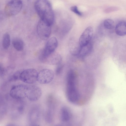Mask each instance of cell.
Here are the masks:
<instances>
[{
  "label": "cell",
  "mask_w": 126,
  "mask_h": 126,
  "mask_svg": "<svg viewBox=\"0 0 126 126\" xmlns=\"http://www.w3.org/2000/svg\"><path fill=\"white\" fill-rule=\"evenodd\" d=\"M42 94V90L38 86L31 85L28 86L26 97L30 100L35 101L38 100Z\"/></svg>",
  "instance_id": "obj_9"
},
{
  "label": "cell",
  "mask_w": 126,
  "mask_h": 126,
  "mask_svg": "<svg viewBox=\"0 0 126 126\" xmlns=\"http://www.w3.org/2000/svg\"><path fill=\"white\" fill-rule=\"evenodd\" d=\"M10 43V38L9 35L8 33L4 34L3 37L2 45L3 48L7 49L9 47Z\"/></svg>",
  "instance_id": "obj_19"
},
{
  "label": "cell",
  "mask_w": 126,
  "mask_h": 126,
  "mask_svg": "<svg viewBox=\"0 0 126 126\" xmlns=\"http://www.w3.org/2000/svg\"><path fill=\"white\" fill-rule=\"evenodd\" d=\"M51 26L41 19L39 21L37 27V31L41 39L45 40L48 38L51 32Z\"/></svg>",
  "instance_id": "obj_5"
},
{
  "label": "cell",
  "mask_w": 126,
  "mask_h": 126,
  "mask_svg": "<svg viewBox=\"0 0 126 126\" xmlns=\"http://www.w3.org/2000/svg\"><path fill=\"white\" fill-rule=\"evenodd\" d=\"M4 17V15L3 13L0 10V22L3 19Z\"/></svg>",
  "instance_id": "obj_26"
},
{
  "label": "cell",
  "mask_w": 126,
  "mask_h": 126,
  "mask_svg": "<svg viewBox=\"0 0 126 126\" xmlns=\"http://www.w3.org/2000/svg\"><path fill=\"white\" fill-rule=\"evenodd\" d=\"M4 72V70L3 68L0 66V77L3 75Z\"/></svg>",
  "instance_id": "obj_25"
},
{
  "label": "cell",
  "mask_w": 126,
  "mask_h": 126,
  "mask_svg": "<svg viewBox=\"0 0 126 126\" xmlns=\"http://www.w3.org/2000/svg\"><path fill=\"white\" fill-rule=\"evenodd\" d=\"M93 48V44L91 43L90 42L85 45L80 47L77 56L79 58L84 57L91 53Z\"/></svg>",
  "instance_id": "obj_14"
},
{
  "label": "cell",
  "mask_w": 126,
  "mask_h": 126,
  "mask_svg": "<svg viewBox=\"0 0 126 126\" xmlns=\"http://www.w3.org/2000/svg\"><path fill=\"white\" fill-rule=\"evenodd\" d=\"M118 10V8L116 7L111 6L107 8L104 11L106 13H109L112 12L116 11Z\"/></svg>",
  "instance_id": "obj_24"
},
{
  "label": "cell",
  "mask_w": 126,
  "mask_h": 126,
  "mask_svg": "<svg viewBox=\"0 0 126 126\" xmlns=\"http://www.w3.org/2000/svg\"><path fill=\"white\" fill-rule=\"evenodd\" d=\"M40 116V110L37 107H34L30 110L28 114L29 121L32 124H35L39 120Z\"/></svg>",
  "instance_id": "obj_13"
},
{
  "label": "cell",
  "mask_w": 126,
  "mask_h": 126,
  "mask_svg": "<svg viewBox=\"0 0 126 126\" xmlns=\"http://www.w3.org/2000/svg\"><path fill=\"white\" fill-rule=\"evenodd\" d=\"M62 58L58 53H54L46 58L41 60L42 63L50 65H57L61 63Z\"/></svg>",
  "instance_id": "obj_11"
},
{
  "label": "cell",
  "mask_w": 126,
  "mask_h": 126,
  "mask_svg": "<svg viewBox=\"0 0 126 126\" xmlns=\"http://www.w3.org/2000/svg\"><path fill=\"white\" fill-rule=\"evenodd\" d=\"M58 45V41L55 37H52L49 39L40 56V60L46 58L54 53Z\"/></svg>",
  "instance_id": "obj_6"
},
{
  "label": "cell",
  "mask_w": 126,
  "mask_h": 126,
  "mask_svg": "<svg viewBox=\"0 0 126 126\" xmlns=\"http://www.w3.org/2000/svg\"><path fill=\"white\" fill-rule=\"evenodd\" d=\"M54 75V72L52 70L43 69L38 73L37 81L41 84L49 83L53 80Z\"/></svg>",
  "instance_id": "obj_8"
},
{
  "label": "cell",
  "mask_w": 126,
  "mask_h": 126,
  "mask_svg": "<svg viewBox=\"0 0 126 126\" xmlns=\"http://www.w3.org/2000/svg\"><path fill=\"white\" fill-rule=\"evenodd\" d=\"M6 126H18L17 125L13 123H10L7 124Z\"/></svg>",
  "instance_id": "obj_27"
},
{
  "label": "cell",
  "mask_w": 126,
  "mask_h": 126,
  "mask_svg": "<svg viewBox=\"0 0 126 126\" xmlns=\"http://www.w3.org/2000/svg\"><path fill=\"white\" fill-rule=\"evenodd\" d=\"M126 23L124 21L119 22L116 25L115 28L116 33L119 36L125 35L126 33Z\"/></svg>",
  "instance_id": "obj_16"
},
{
  "label": "cell",
  "mask_w": 126,
  "mask_h": 126,
  "mask_svg": "<svg viewBox=\"0 0 126 126\" xmlns=\"http://www.w3.org/2000/svg\"><path fill=\"white\" fill-rule=\"evenodd\" d=\"M34 7L41 19L51 25L54 22V16L50 2L46 0H37Z\"/></svg>",
  "instance_id": "obj_2"
},
{
  "label": "cell",
  "mask_w": 126,
  "mask_h": 126,
  "mask_svg": "<svg viewBox=\"0 0 126 126\" xmlns=\"http://www.w3.org/2000/svg\"><path fill=\"white\" fill-rule=\"evenodd\" d=\"M38 74V72L34 69H26L21 72L20 79L25 83L33 84L37 81Z\"/></svg>",
  "instance_id": "obj_3"
},
{
  "label": "cell",
  "mask_w": 126,
  "mask_h": 126,
  "mask_svg": "<svg viewBox=\"0 0 126 126\" xmlns=\"http://www.w3.org/2000/svg\"><path fill=\"white\" fill-rule=\"evenodd\" d=\"M50 103L48 106V108L46 112L45 119L47 122H51L54 114V106Z\"/></svg>",
  "instance_id": "obj_17"
},
{
  "label": "cell",
  "mask_w": 126,
  "mask_h": 126,
  "mask_svg": "<svg viewBox=\"0 0 126 126\" xmlns=\"http://www.w3.org/2000/svg\"><path fill=\"white\" fill-rule=\"evenodd\" d=\"M70 10L72 12L79 16H81L82 15V13L79 10L77 7L76 6L71 7Z\"/></svg>",
  "instance_id": "obj_23"
},
{
  "label": "cell",
  "mask_w": 126,
  "mask_h": 126,
  "mask_svg": "<svg viewBox=\"0 0 126 126\" xmlns=\"http://www.w3.org/2000/svg\"><path fill=\"white\" fill-rule=\"evenodd\" d=\"M93 33V29L90 26L87 27L84 30L79 39V43L80 47L85 45L90 42Z\"/></svg>",
  "instance_id": "obj_10"
},
{
  "label": "cell",
  "mask_w": 126,
  "mask_h": 126,
  "mask_svg": "<svg viewBox=\"0 0 126 126\" xmlns=\"http://www.w3.org/2000/svg\"><path fill=\"white\" fill-rule=\"evenodd\" d=\"M30 126H39L35 124H32Z\"/></svg>",
  "instance_id": "obj_28"
},
{
  "label": "cell",
  "mask_w": 126,
  "mask_h": 126,
  "mask_svg": "<svg viewBox=\"0 0 126 126\" xmlns=\"http://www.w3.org/2000/svg\"><path fill=\"white\" fill-rule=\"evenodd\" d=\"M64 67V64L61 63L57 65L55 71L56 74L57 75H60L62 72Z\"/></svg>",
  "instance_id": "obj_21"
},
{
  "label": "cell",
  "mask_w": 126,
  "mask_h": 126,
  "mask_svg": "<svg viewBox=\"0 0 126 126\" xmlns=\"http://www.w3.org/2000/svg\"><path fill=\"white\" fill-rule=\"evenodd\" d=\"M24 109V105L22 102L12 107L9 110L11 118L14 119L18 118L23 113Z\"/></svg>",
  "instance_id": "obj_12"
},
{
  "label": "cell",
  "mask_w": 126,
  "mask_h": 126,
  "mask_svg": "<svg viewBox=\"0 0 126 126\" xmlns=\"http://www.w3.org/2000/svg\"><path fill=\"white\" fill-rule=\"evenodd\" d=\"M61 120L63 122L69 121L72 117L71 112L67 107L63 106L61 109L60 113Z\"/></svg>",
  "instance_id": "obj_15"
},
{
  "label": "cell",
  "mask_w": 126,
  "mask_h": 126,
  "mask_svg": "<svg viewBox=\"0 0 126 126\" xmlns=\"http://www.w3.org/2000/svg\"><path fill=\"white\" fill-rule=\"evenodd\" d=\"M21 72L17 71L14 73L11 77L10 79L12 81H15L20 79V76Z\"/></svg>",
  "instance_id": "obj_22"
},
{
  "label": "cell",
  "mask_w": 126,
  "mask_h": 126,
  "mask_svg": "<svg viewBox=\"0 0 126 126\" xmlns=\"http://www.w3.org/2000/svg\"><path fill=\"white\" fill-rule=\"evenodd\" d=\"M56 126H61L60 125H57Z\"/></svg>",
  "instance_id": "obj_29"
},
{
  "label": "cell",
  "mask_w": 126,
  "mask_h": 126,
  "mask_svg": "<svg viewBox=\"0 0 126 126\" xmlns=\"http://www.w3.org/2000/svg\"><path fill=\"white\" fill-rule=\"evenodd\" d=\"M104 27L108 29H111L114 28V22L111 19H107L104 22Z\"/></svg>",
  "instance_id": "obj_20"
},
{
  "label": "cell",
  "mask_w": 126,
  "mask_h": 126,
  "mask_svg": "<svg viewBox=\"0 0 126 126\" xmlns=\"http://www.w3.org/2000/svg\"><path fill=\"white\" fill-rule=\"evenodd\" d=\"M28 86L22 84L13 86L10 91V96L17 99H20L26 97Z\"/></svg>",
  "instance_id": "obj_7"
},
{
  "label": "cell",
  "mask_w": 126,
  "mask_h": 126,
  "mask_svg": "<svg viewBox=\"0 0 126 126\" xmlns=\"http://www.w3.org/2000/svg\"><path fill=\"white\" fill-rule=\"evenodd\" d=\"M12 44L14 48L19 51H22L24 48V43L22 40L18 38H16L13 40Z\"/></svg>",
  "instance_id": "obj_18"
},
{
  "label": "cell",
  "mask_w": 126,
  "mask_h": 126,
  "mask_svg": "<svg viewBox=\"0 0 126 126\" xmlns=\"http://www.w3.org/2000/svg\"><path fill=\"white\" fill-rule=\"evenodd\" d=\"M22 6V3L20 0H13L9 2L4 8L5 14L11 16L16 15L21 11Z\"/></svg>",
  "instance_id": "obj_4"
},
{
  "label": "cell",
  "mask_w": 126,
  "mask_h": 126,
  "mask_svg": "<svg viewBox=\"0 0 126 126\" xmlns=\"http://www.w3.org/2000/svg\"><path fill=\"white\" fill-rule=\"evenodd\" d=\"M76 75L75 72L70 70L67 76L66 92L69 101L72 103L80 105V95L77 87Z\"/></svg>",
  "instance_id": "obj_1"
}]
</instances>
